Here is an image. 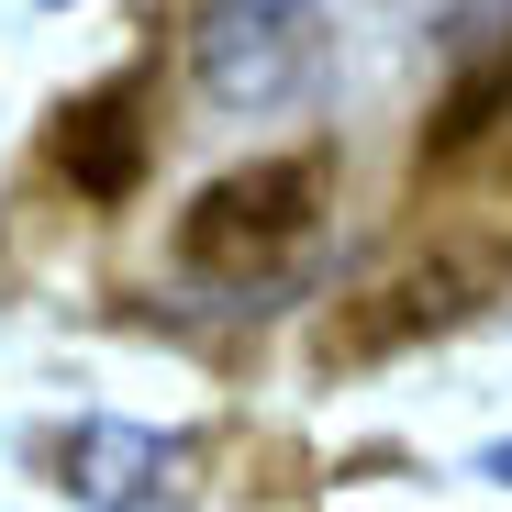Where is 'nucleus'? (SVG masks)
<instances>
[{
  "instance_id": "obj_4",
  "label": "nucleus",
  "mask_w": 512,
  "mask_h": 512,
  "mask_svg": "<svg viewBox=\"0 0 512 512\" xmlns=\"http://www.w3.org/2000/svg\"><path fill=\"white\" fill-rule=\"evenodd\" d=\"M156 468H167V446L145 435V423H78V435L56 446V479L78 501H101V512H134Z\"/></svg>"
},
{
  "instance_id": "obj_1",
  "label": "nucleus",
  "mask_w": 512,
  "mask_h": 512,
  "mask_svg": "<svg viewBox=\"0 0 512 512\" xmlns=\"http://www.w3.org/2000/svg\"><path fill=\"white\" fill-rule=\"evenodd\" d=\"M323 0H201L190 12V101L201 112H290L323 78Z\"/></svg>"
},
{
  "instance_id": "obj_5",
  "label": "nucleus",
  "mask_w": 512,
  "mask_h": 512,
  "mask_svg": "<svg viewBox=\"0 0 512 512\" xmlns=\"http://www.w3.org/2000/svg\"><path fill=\"white\" fill-rule=\"evenodd\" d=\"M134 145H145V123L123 112V90L78 101V112L56 123V167H67V179L90 190V201H123V190H134Z\"/></svg>"
},
{
  "instance_id": "obj_3",
  "label": "nucleus",
  "mask_w": 512,
  "mask_h": 512,
  "mask_svg": "<svg viewBox=\"0 0 512 512\" xmlns=\"http://www.w3.org/2000/svg\"><path fill=\"white\" fill-rule=\"evenodd\" d=\"M490 279H501V245H435L423 268L368 279L346 323H323V357H401L412 334H446V323H468V312L490 301Z\"/></svg>"
},
{
  "instance_id": "obj_2",
  "label": "nucleus",
  "mask_w": 512,
  "mask_h": 512,
  "mask_svg": "<svg viewBox=\"0 0 512 512\" xmlns=\"http://www.w3.org/2000/svg\"><path fill=\"white\" fill-rule=\"evenodd\" d=\"M312 201H323V156H256V167H234V179H212L179 212V268H268L279 245L312 234Z\"/></svg>"
},
{
  "instance_id": "obj_6",
  "label": "nucleus",
  "mask_w": 512,
  "mask_h": 512,
  "mask_svg": "<svg viewBox=\"0 0 512 512\" xmlns=\"http://www.w3.org/2000/svg\"><path fill=\"white\" fill-rule=\"evenodd\" d=\"M479 479H490V490H512V435H501V446H479Z\"/></svg>"
},
{
  "instance_id": "obj_7",
  "label": "nucleus",
  "mask_w": 512,
  "mask_h": 512,
  "mask_svg": "<svg viewBox=\"0 0 512 512\" xmlns=\"http://www.w3.org/2000/svg\"><path fill=\"white\" fill-rule=\"evenodd\" d=\"M45 12H67V0H45Z\"/></svg>"
}]
</instances>
